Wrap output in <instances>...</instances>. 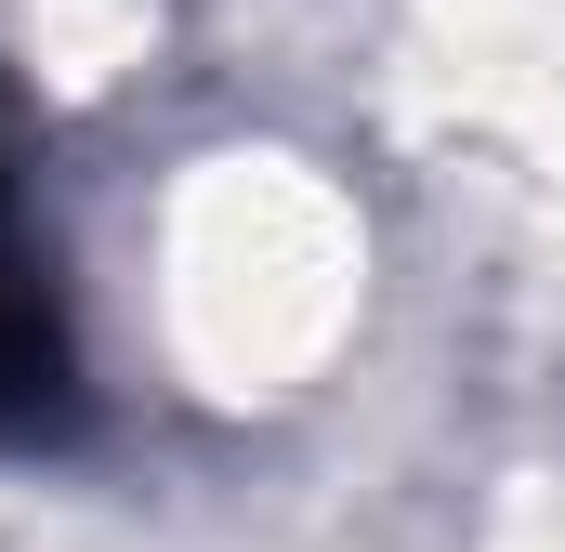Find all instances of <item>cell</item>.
<instances>
[{"instance_id":"6da1fadb","label":"cell","mask_w":565,"mask_h":552,"mask_svg":"<svg viewBox=\"0 0 565 552\" xmlns=\"http://www.w3.org/2000/svg\"><path fill=\"white\" fill-rule=\"evenodd\" d=\"M79 434V329L53 302V264L0 224V447H66Z\"/></svg>"},{"instance_id":"7a4b0ae2","label":"cell","mask_w":565,"mask_h":552,"mask_svg":"<svg viewBox=\"0 0 565 552\" xmlns=\"http://www.w3.org/2000/svg\"><path fill=\"white\" fill-rule=\"evenodd\" d=\"M0 224H13V158H0Z\"/></svg>"}]
</instances>
